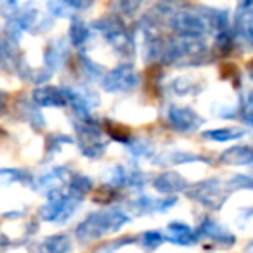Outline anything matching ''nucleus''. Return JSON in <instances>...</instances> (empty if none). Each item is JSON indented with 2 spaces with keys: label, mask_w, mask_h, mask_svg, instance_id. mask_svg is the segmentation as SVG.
Wrapping results in <instances>:
<instances>
[{
  "label": "nucleus",
  "mask_w": 253,
  "mask_h": 253,
  "mask_svg": "<svg viewBox=\"0 0 253 253\" xmlns=\"http://www.w3.org/2000/svg\"><path fill=\"white\" fill-rule=\"evenodd\" d=\"M132 217L128 210H125L120 205H113L104 210L90 211L82 222H78L73 231V238H77L80 243L99 241L106 236L116 234L120 229H123L126 224H130Z\"/></svg>",
  "instance_id": "1"
},
{
  "label": "nucleus",
  "mask_w": 253,
  "mask_h": 253,
  "mask_svg": "<svg viewBox=\"0 0 253 253\" xmlns=\"http://www.w3.org/2000/svg\"><path fill=\"white\" fill-rule=\"evenodd\" d=\"M92 32H97L113 52L123 61L132 63L137 56V35L135 30L128 28L125 19L116 14H104L90 23Z\"/></svg>",
  "instance_id": "2"
},
{
  "label": "nucleus",
  "mask_w": 253,
  "mask_h": 253,
  "mask_svg": "<svg viewBox=\"0 0 253 253\" xmlns=\"http://www.w3.org/2000/svg\"><path fill=\"white\" fill-rule=\"evenodd\" d=\"M73 130H75V144L80 149V155L88 160H101L108 151L109 141L104 137L102 122L95 118L92 113L88 115H73Z\"/></svg>",
  "instance_id": "3"
},
{
  "label": "nucleus",
  "mask_w": 253,
  "mask_h": 253,
  "mask_svg": "<svg viewBox=\"0 0 253 253\" xmlns=\"http://www.w3.org/2000/svg\"><path fill=\"white\" fill-rule=\"evenodd\" d=\"M84 201L77 200L71 194H68L66 187H61L45 196V203L39 208V217L43 222L56 225H64L75 217L78 208Z\"/></svg>",
  "instance_id": "4"
},
{
  "label": "nucleus",
  "mask_w": 253,
  "mask_h": 253,
  "mask_svg": "<svg viewBox=\"0 0 253 253\" xmlns=\"http://www.w3.org/2000/svg\"><path fill=\"white\" fill-rule=\"evenodd\" d=\"M184 194L208 211L222 210V207L231 198V193L225 187V180H222L220 177H210V179L191 184Z\"/></svg>",
  "instance_id": "5"
},
{
  "label": "nucleus",
  "mask_w": 253,
  "mask_h": 253,
  "mask_svg": "<svg viewBox=\"0 0 253 253\" xmlns=\"http://www.w3.org/2000/svg\"><path fill=\"white\" fill-rule=\"evenodd\" d=\"M169 28L172 30V35L177 37H196V39L210 37V30L200 5H186L179 12H175L170 18Z\"/></svg>",
  "instance_id": "6"
},
{
  "label": "nucleus",
  "mask_w": 253,
  "mask_h": 253,
  "mask_svg": "<svg viewBox=\"0 0 253 253\" xmlns=\"http://www.w3.org/2000/svg\"><path fill=\"white\" fill-rule=\"evenodd\" d=\"M99 85L108 94H125V92L135 90L141 85V75L135 71L132 63L122 61L111 70H106Z\"/></svg>",
  "instance_id": "7"
},
{
  "label": "nucleus",
  "mask_w": 253,
  "mask_h": 253,
  "mask_svg": "<svg viewBox=\"0 0 253 253\" xmlns=\"http://www.w3.org/2000/svg\"><path fill=\"white\" fill-rule=\"evenodd\" d=\"M167 126L170 130H175L179 134H191V132L200 130L201 126L207 123V120L191 106H179L169 104L163 113Z\"/></svg>",
  "instance_id": "8"
},
{
  "label": "nucleus",
  "mask_w": 253,
  "mask_h": 253,
  "mask_svg": "<svg viewBox=\"0 0 253 253\" xmlns=\"http://www.w3.org/2000/svg\"><path fill=\"white\" fill-rule=\"evenodd\" d=\"M194 234L198 241H210L224 250H229L236 245V236L224 224L211 218L210 213H203L198 218Z\"/></svg>",
  "instance_id": "9"
},
{
  "label": "nucleus",
  "mask_w": 253,
  "mask_h": 253,
  "mask_svg": "<svg viewBox=\"0 0 253 253\" xmlns=\"http://www.w3.org/2000/svg\"><path fill=\"white\" fill-rule=\"evenodd\" d=\"M232 33L238 47L253 50V0H239L232 16Z\"/></svg>",
  "instance_id": "10"
},
{
  "label": "nucleus",
  "mask_w": 253,
  "mask_h": 253,
  "mask_svg": "<svg viewBox=\"0 0 253 253\" xmlns=\"http://www.w3.org/2000/svg\"><path fill=\"white\" fill-rule=\"evenodd\" d=\"M104 179L118 189L141 191L148 184V173L137 165H115L104 173Z\"/></svg>",
  "instance_id": "11"
},
{
  "label": "nucleus",
  "mask_w": 253,
  "mask_h": 253,
  "mask_svg": "<svg viewBox=\"0 0 253 253\" xmlns=\"http://www.w3.org/2000/svg\"><path fill=\"white\" fill-rule=\"evenodd\" d=\"M153 189L162 196H177V194H184L191 182L179 173L177 170H163V172L156 173L151 180Z\"/></svg>",
  "instance_id": "12"
},
{
  "label": "nucleus",
  "mask_w": 253,
  "mask_h": 253,
  "mask_svg": "<svg viewBox=\"0 0 253 253\" xmlns=\"http://www.w3.org/2000/svg\"><path fill=\"white\" fill-rule=\"evenodd\" d=\"M71 57V45L68 39H54L43 49V66L54 71L61 70Z\"/></svg>",
  "instance_id": "13"
},
{
  "label": "nucleus",
  "mask_w": 253,
  "mask_h": 253,
  "mask_svg": "<svg viewBox=\"0 0 253 253\" xmlns=\"http://www.w3.org/2000/svg\"><path fill=\"white\" fill-rule=\"evenodd\" d=\"M32 101L35 102L40 108H66L68 106V99L64 94L63 85L57 87V85H50V84H43L40 87H35L32 92Z\"/></svg>",
  "instance_id": "14"
},
{
  "label": "nucleus",
  "mask_w": 253,
  "mask_h": 253,
  "mask_svg": "<svg viewBox=\"0 0 253 253\" xmlns=\"http://www.w3.org/2000/svg\"><path fill=\"white\" fill-rule=\"evenodd\" d=\"M70 175H71V172L68 170V167H54V169L43 172L42 175L35 177L33 189H35L37 193L47 196V194L52 193V191L66 187Z\"/></svg>",
  "instance_id": "15"
},
{
  "label": "nucleus",
  "mask_w": 253,
  "mask_h": 253,
  "mask_svg": "<svg viewBox=\"0 0 253 253\" xmlns=\"http://www.w3.org/2000/svg\"><path fill=\"white\" fill-rule=\"evenodd\" d=\"M16 113L19 115V118L23 122H26L33 130H43L47 126L45 116L42 113V108L37 106L35 102L30 99H18L16 102Z\"/></svg>",
  "instance_id": "16"
},
{
  "label": "nucleus",
  "mask_w": 253,
  "mask_h": 253,
  "mask_svg": "<svg viewBox=\"0 0 253 253\" xmlns=\"http://www.w3.org/2000/svg\"><path fill=\"white\" fill-rule=\"evenodd\" d=\"M218 162L225 167L253 165V144H236L218 155Z\"/></svg>",
  "instance_id": "17"
},
{
  "label": "nucleus",
  "mask_w": 253,
  "mask_h": 253,
  "mask_svg": "<svg viewBox=\"0 0 253 253\" xmlns=\"http://www.w3.org/2000/svg\"><path fill=\"white\" fill-rule=\"evenodd\" d=\"M165 241L172 243V245H177V246H193L198 243V239H196V234H194V227H191L187 222L172 220L167 225Z\"/></svg>",
  "instance_id": "18"
},
{
  "label": "nucleus",
  "mask_w": 253,
  "mask_h": 253,
  "mask_svg": "<svg viewBox=\"0 0 253 253\" xmlns=\"http://www.w3.org/2000/svg\"><path fill=\"white\" fill-rule=\"evenodd\" d=\"M151 162L160 167H180V165H191V163H210V160L205 158L203 155H198V153L170 151L165 153V155H158Z\"/></svg>",
  "instance_id": "19"
},
{
  "label": "nucleus",
  "mask_w": 253,
  "mask_h": 253,
  "mask_svg": "<svg viewBox=\"0 0 253 253\" xmlns=\"http://www.w3.org/2000/svg\"><path fill=\"white\" fill-rule=\"evenodd\" d=\"M205 88L203 82L198 78L189 77V75H179V77L172 78L167 84V90L172 92L175 97H189V95H198Z\"/></svg>",
  "instance_id": "20"
},
{
  "label": "nucleus",
  "mask_w": 253,
  "mask_h": 253,
  "mask_svg": "<svg viewBox=\"0 0 253 253\" xmlns=\"http://www.w3.org/2000/svg\"><path fill=\"white\" fill-rule=\"evenodd\" d=\"M73 252V238L66 232L50 234L39 241L35 253H71Z\"/></svg>",
  "instance_id": "21"
},
{
  "label": "nucleus",
  "mask_w": 253,
  "mask_h": 253,
  "mask_svg": "<svg viewBox=\"0 0 253 253\" xmlns=\"http://www.w3.org/2000/svg\"><path fill=\"white\" fill-rule=\"evenodd\" d=\"M92 28L80 18V16H71L70 26H68V42L75 49H82L85 43L90 40Z\"/></svg>",
  "instance_id": "22"
},
{
  "label": "nucleus",
  "mask_w": 253,
  "mask_h": 253,
  "mask_svg": "<svg viewBox=\"0 0 253 253\" xmlns=\"http://www.w3.org/2000/svg\"><path fill=\"white\" fill-rule=\"evenodd\" d=\"M94 189H95L94 180H92L88 175L80 173V172L71 173L70 179H68V184H66L68 194H71V196L77 198V200H80V201H85V198H87L88 194H92Z\"/></svg>",
  "instance_id": "23"
},
{
  "label": "nucleus",
  "mask_w": 253,
  "mask_h": 253,
  "mask_svg": "<svg viewBox=\"0 0 253 253\" xmlns=\"http://www.w3.org/2000/svg\"><path fill=\"white\" fill-rule=\"evenodd\" d=\"M248 134L245 126H217V128H208L201 134L205 141L211 142H231L245 137Z\"/></svg>",
  "instance_id": "24"
},
{
  "label": "nucleus",
  "mask_w": 253,
  "mask_h": 253,
  "mask_svg": "<svg viewBox=\"0 0 253 253\" xmlns=\"http://www.w3.org/2000/svg\"><path fill=\"white\" fill-rule=\"evenodd\" d=\"M78 70H80L82 77L85 82H90V84H99L101 78L104 77L106 68L102 64H99L97 61H94L90 56H87L85 52H80L77 56Z\"/></svg>",
  "instance_id": "25"
},
{
  "label": "nucleus",
  "mask_w": 253,
  "mask_h": 253,
  "mask_svg": "<svg viewBox=\"0 0 253 253\" xmlns=\"http://www.w3.org/2000/svg\"><path fill=\"white\" fill-rule=\"evenodd\" d=\"M101 122H102V128H104V134L108 135V139H111L113 142L126 146L134 139L130 128L126 125H123V123L113 122V120H109V118H104V120H101Z\"/></svg>",
  "instance_id": "26"
},
{
  "label": "nucleus",
  "mask_w": 253,
  "mask_h": 253,
  "mask_svg": "<svg viewBox=\"0 0 253 253\" xmlns=\"http://www.w3.org/2000/svg\"><path fill=\"white\" fill-rule=\"evenodd\" d=\"M70 144H75V137H71V135L63 134V132L47 134L45 142H43V155H45L47 160H50L56 155H59L64 146H70Z\"/></svg>",
  "instance_id": "27"
},
{
  "label": "nucleus",
  "mask_w": 253,
  "mask_h": 253,
  "mask_svg": "<svg viewBox=\"0 0 253 253\" xmlns=\"http://www.w3.org/2000/svg\"><path fill=\"white\" fill-rule=\"evenodd\" d=\"M142 4L144 0H109V11L122 19H132L139 16Z\"/></svg>",
  "instance_id": "28"
},
{
  "label": "nucleus",
  "mask_w": 253,
  "mask_h": 253,
  "mask_svg": "<svg viewBox=\"0 0 253 253\" xmlns=\"http://www.w3.org/2000/svg\"><path fill=\"white\" fill-rule=\"evenodd\" d=\"M92 201L99 207H113L116 205V201L122 200V189L111 186V184L104 182L97 187V189L92 191Z\"/></svg>",
  "instance_id": "29"
},
{
  "label": "nucleus",
  "mask_w": 253,
  "mask_h": 253,
  "mask_svg": "<svg viewBox=\"0 0 253 253\" xmlns=\"http://www.w3.org/2000/svg\"><path fill=\"white\" fill-rule=\"evenodd\" d=\"M0 179L7 186L9 184H23V186L33 187V182H35V175L26 169H2Z\"/></svg>",
  "instance_id": "30"
},
{
  "label": "nucleus",
  "mask_w": 253,
  "mask_h": 253,
  "mask_svg": "<svg viewBox=\"0 0 253 253\" xmlns=\"http://www.w3.org/2000/svg\"><path fill=\"white\" fill-rule=\"evenodd\" d=\"M155 205H156L155 196H149V194L141 193V194H137L134 200L128 201L126 210H128V213L132 211V213L139 215V217H144V215L155 213Z\"/></svg>",
  "instance_id": "31"
},
{
  "label": "nucleus",
  "mask_w": 253,
  "mask_h": 253,
  "mask_svg": "<svg viewBox=\"0 0 253 253\" xmlns=\"http://www.w3.org/2000/svg\"><path fill=\"white\" fill-rule=\"evenodd\" d=\"M125 148H126V151H128V155H130V158H134V160H144V158L153 160L155 158V148H153V144L148 141V139H135L134 137Z\"/></svg>",
  "instance_id": "32"
},
{
  "label": "nucleus",
  "mask_w": 253,
  "mask_h": 253,
  "mask_svg": "<svg viewBox=\"0 0 253 253\" xmlns=\"http://www.w3.org/2000/svg\"><path fill=\"white\" fill-rule=\"evenodd\" d=\"M187 4V0H156V4L153 5V11L156 12V14L160 16V18H163L167 21V25H169L170 18H172L175 12H179L180 9H184Z\"/></svg>",
  "instance_id": "33"
},
{
  "label": "nucleus",
  "mask_w": 253,
  "mask_h": 253,
  "mask_svg": "<svg viewBox=\"0 0 253 253\" xmlns=\"http://www.w3.org/2000/svg\"><path fill=\"white\" fill-rule=\"evenodd\" d=\"M137 243L146 253H155L165 243V234L162 231H156V229H149V231L142 232L141 236H137Z\"/></svg>",
  "instance_id": "34"
},
{
  "label": "nucleus",
  "mask_w": 253,
  "mask_h": 253,
  "mask_svg": "<svg viewBox=\"0 0 253 253\" xmlns=\"http://www.w3.org/2000/svg\"><path fill=\"white\" fill-rule=\"evenodd\" d=\"M220 78L231 84L234 88L241 87V71H239L238 64H234L232 61H225L220 66Z\"/></svg>",
  "instance_id": "35"
},
{
  "label": "nucleus",
  "mask_w": 253,
  "mask_h": 253,
  "mask_svg": "<svg viewBox=\"0 0 253 253\" xmlns=\"http://www.w3.org/2000/svg\"><path fill=\"white\" fill-rule=\"evenodd\" d=\"M225 187L229 189V193H236V191H245V189H253V177L246 175V173H236V175L229 177L225 180Z\"/></svg>",
  "instance_id": "36"
},
{
  "label": "nucleus",
  "mask_w": 253,
  "mask_h": 253,
  "mask_svg": "<svg viewBox=\"0 0 253 253\" xmlns=\"http://www.w3.org/2000/svg\"><path fill=\"white\" fill-rule=\"evenodd\" d=\"M137 243L135 236H125V238H113L111 241H108L104 246H101V250H97V253H118L125 246H130Z\"/></svg>",
  "instance_id": "37"
},
{
  "label": "nucleus",
  "mask_w": 253,
  "mask_h": 253,
  "mask_svg": "<svg viewBox=\"0 0 253 253\" xmlns=\"http://www.w3.org/2000/svg\"><path fill=\"white\" fill-rule=\"evenodd\" d=\"M47 11L50 18H68L71 16V9L63 0H47Z\"/></svg>",
  "instance_id": "38"
},
{
  "label": "nucleus",
  "mask_w": 253,
  "mask_h": 253,
  "mask_svg": "<svg viewBox=\"0 0 253 253\" xmlns=\"http://www.w3.org/2000/svg\"><path fill=\"white\" fill-rule=\"evenodd\" d=\"M239 120L245 123L246 126L253 128V104L252 102H245L239 101V113H238Z\"/></svg>",
  "instance_id": "39"
},
{
  "label": "nucleus",
  "mask_w": 253,
  "mask_h": 253,
  "mask_svg": "<svg viewBox=\"0 0 253 253\" xmlns=\"http://www.w3.org/2000/svg\"><path fill=\"white\" fill-rule=\"evenodd\" d=\"M63 2L71 9V11H77V12L88 11V9L95 4V0H63Z\"/></svg>",
  "instance_id": "40"
},
{
  "label": "nucleus",
  "mask_w": 253,
  "mask_h": 253,
  "mask_svg": "<svg viewBox=\"0 0 253 253\" xmlns=\"http://www.w3.org/2000/svg\"><path fill=\"white\" fill-rule=\"evenodd\" d=\"M7 102H9V94L5 90L0 88V115L7 109Z\"/></svg>",
  "instance_id": "41"
},
{
  "label": "nucleus",
  "mask_w": 253,
  "mask_h": 253,
  "mask_svg": "<svg viewBox=\"0 0 253 253\" xmlns=\"http://www.w3.org/2000/svg\"><path fill=\"white\" fill-rule=\"evenodd\" d=\"M14 245V241H12L9 236H5V234H0V248L2 250H7V248H11V246Z\"/></svg>",
  "instance_id": "42"
},
{
  "label": "nucleus",
  "mask_w": 253,
  "mask_h": 253,
  "mask_svg": "<svg viewBox=\"0 0 253 253\" xmlns=\"http://www.w3.org/2000/svg\"><path fill=\"white\" fill-rule=\"evenodd\" d=\"M23 215H25V211L23 210H19V211H5L4 213V218H19V217H23Z\"/></svg>",
  "instance_id": "43"
},
{
  "label": "nucleus",
  "mask_w": 253,
  "mask_h": 253,
  "mask_svg": "<svg viewBox=\"0 0 253 253\" xmlns=\"http://www.w3.org/2000/svg\"><path fill=\"white\" fill-rule=\"evenodd\" d=\"M5 5H7V7L16 9L18 7V0H5Z\"/></svg>",
  "instance_id": "44"
},
{
  "label": "nucleus",
  "mask_w": 253,
  "mask_h": 253,
  "mask_svg": "<svg viewBox=\"0 0 253 253\" xmlns=\"http://www.w3.org/2000/svg\"><path fill=\"white\" fill-rule=\"evenodd\" d=\"M246 70H248V75H250V78H252L253 80V59L250 61L248 63V68H246Z\"/></svg>",
  "instance_id": "45"
},
{
  "label": "nucleus",
  "mask_w": 253,
  "mask_h": 253,
  "mask_svg": "<svg viewBox=\"0 0 253 253\" xmlns=\"http://www.w3.org/2000/svg\"><path fill=\"white\" fill-rule=\"evenodd\" d=\"M245 253H253V241H250L245 248Z\"/></svg>",
  "instance_id": "46"
},
{
  "label": "nucleus",
  "mask_w": 253,
  "mask_h": 253,
  "mask_svg": "<svg viewBox=\"0 0 253 253\" xmlns=\"http://www.w3.org/2000/svg\"><path fill=\"white\" fill-rule=\"evenodd\" d=\"M4 5H5V0H0V9L4 7Z\"/></svg>",
  "instance_id": "47"
}]
</instances>
